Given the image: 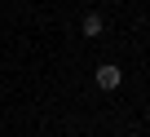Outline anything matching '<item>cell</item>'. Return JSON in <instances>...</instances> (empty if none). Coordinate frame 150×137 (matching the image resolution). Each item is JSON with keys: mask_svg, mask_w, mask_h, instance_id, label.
Instances as JSON below:
<instances>
[{"mask_svg": "<svg viewBox=\"0 0 150 137\" xmlns=\"http://www.w3.org/2000/svg\"><path fill=\"white\" fill-rule=\"evenodd\" d=\"M80 31H84V35H102V31H106V22H102V13H84V22H80Z\"/></svg>", "mask_w": 150, "mask_h": 137, "instance_id": "2", "label": "cell"}, {"mask_svg": "<svg viewBox=\"0 0 150 137\" xmlns=\"http://www.w3.org/2000/svg\"><path fill=\"white\" fill-rule=\"evenodd\" d=\"M93 80H97V89H102V93H115V89L124 84V71H119L115 62H102L97 71H93Z\"/></svg>", "mask_w": 150, "mask_h": 137, "instance_id": "1", "label": "cell"}]
</instances>
